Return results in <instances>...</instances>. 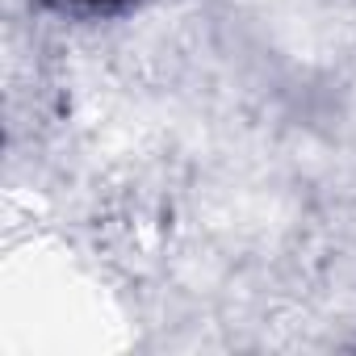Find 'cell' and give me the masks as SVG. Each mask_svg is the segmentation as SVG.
<instances>
[{
	"mask_svg": "<svg viewBox=\"0 0 356 356\" xmlns=\"http://www.w3.org/2000/svg\"><path fill=\"white\" fill-rule=\"evenodd\" d=\"M55 5H76V9H92V13H109V9H122L126 0H55Z\"/></svg>",
	"mask_w": 356,
	"mask_h": 356,
	"instance_id": "6da1fadb",
	"label": "cell"
}]
</instances>
